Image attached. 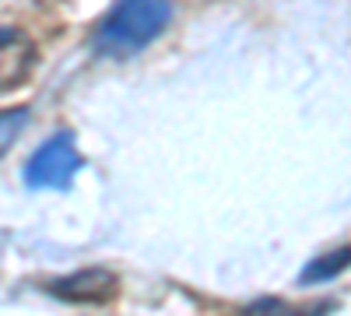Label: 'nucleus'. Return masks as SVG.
Masks as SVG:
<instances>
[{
  "instance_id": "1",
  "label": "nucleus",
  "mask_w": 351,
  "mask_h": 316,
  "mask_svg": "<svg viewBox=\"0 0 351 316\" xmlns=\"http://www.w3.org/2000/svg\"><path fill=\"white\" fill-rule=\"evenodd\" d=\"M172 18L169 0H120L112 14L99 25L95 32V49L102 56H134L148 46L152 39L162 36V28Z\"/></svg>"
},
{
  "instance_id": "2",
  "label": "nucleus",
  "mask_w": 351,
  "mask_h": 316,
  "mask_svg": "<svg viewBox=\"0 0 351 316\" xmlns=\"http://www.w3.org/2000/svg\"><path fill=\"white\" fill-rule=\"evenodd\" d=\"M77 169H81V155L74 151L71 137L60 134V137L46 141V145L32 155V162H28V169H25V183H28V186L64 190V186H71V180L77 176Z\"/></svg>"
},
{
  "instance_id": "3",
  "label": "nucleus",
  "mask_w": 351,
  "mask_h": 316,
  "mask_svg": "<svg viewBox=\"0 0 351 316\" xmlns=\"http://www.w3.org/2000/svg\"><path fill=\"white\" fill-rule=\"evenodd\" d=\"M36 42L14 25H0V92H11L32 74Z\"/></svg>"
},
{
  "instance_id": "4",
  "label": "nucleus",
  "mask_w": 351,
  "mask_h": 316,
  "mask_svg": "<svg viewBox=\"0 0 351 316\" xmlns=\"http://www.w3.org/2000/svg\"><path fill=\"white\" fill-rule=\"evenodd\" d=\"M49 292L60 295V299H71V302L102 306V302L116 299V274H109V271H102V267L77 271V274H67V278H60V281H53Z\"/></svg>"
},
{
  "instance_id": "5",
  "label": "nucleus",
  "mask_w": 351,
  "mask_h": 316,
  "mask_svg": "<svg viewBox=\"0 0 351 316\" xmlns=\"http://www.w3.org/2000/svg\"><path fill=\"white\" fill-rule=\"evenodd\" d=\"M351 264V246H344L341 253L334 250V253H327V256H319V260H313L306 271H302V281H327V278H334L337 271H344Z\"/></svg>"
},
{
  "instance_id": "6",
  "label": "nucleus",
  "mask_w": 351,
  "mask_h": 316,
  "mask_svg": "<svg viewBox=\"0 0 351 316\" xmlns=\"http://www.w3.org/2000/svg\"><path fill=\"white\" fill-rule=\"evenodd\" d=\"M28 127V109H8V112H0V155H4L14 141L21 137V130Z\"/></svg>"
}]
</instances>
